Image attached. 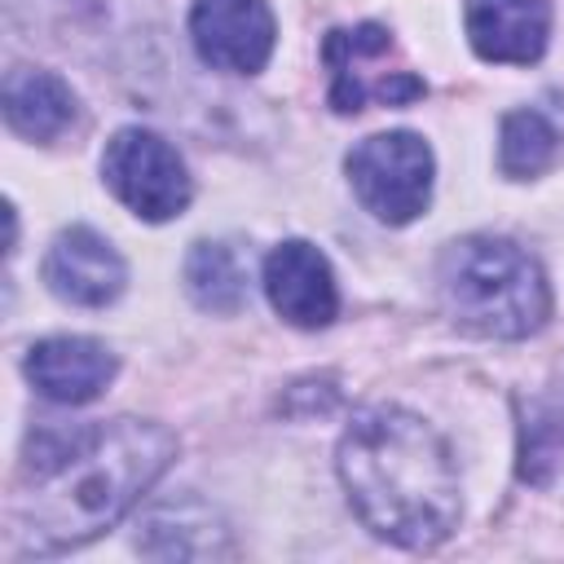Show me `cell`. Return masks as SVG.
<instances>
[{
	"label": "cell",
	"mask_w": 564,
	"mask_h": 564,
	"mask_svg": "<svg viewBox=\"0 0 564 564\" xmlns=\"http://www.w3.org/2000/svg\"><path fill=\"white\" fill-rule=\"evenodd\" d=\"M176 458V436L150 419H110L75 432H44L26 458L13 502L22 555H62L123 520Z\"/></svg>",
	"instance_id": "cell-1"
},
{
	"label": "cell",
	"mask_w": 564,
	"mask_h": 564,
	"mask_svg": "<svg viewBox=\"0 0 564 564\" xmlns=\"http://www.w3.org/2000/svg\"><path fill=\"white\" fill-rule=\"evenodd\" d=\"M339 480L361 524L405 551L445 542L463 511L458 467L445 436L401 410H361L339 436Z\"/></svg>",
	"instance_id": "cell-2"
},
{
	"label": "cell",
	"mask_w": 564,
	"mask_h": 564,
	"mask_svg": "<svg viewBox=\"0 0 564 564\" xmlns=\"http://www.w3.org/2000/svg\"><path fill=\"white\" fill-rule=\"evenodd\" d=\"M436 282L449 317L485 339H524L551 317V286L538 260L511 238L471 234L449 242Z\"/></svg>",
	"instance_id": "cell-3"
},
{
	"label": "cell",
	"mask_w": 564,
	"mask_h": 564,
	"mask_svg": "<svg viewBox=\"0 0 564 564\" xmlns=\"http://www.w3.org/2000/svg\"><path fill=\"white\" fill-rule=\"evenodd\" d=\"M352 194L383 225H410L432 203V150L419 132H375L344 159Z\"/></svg>",
	"instance_id": "cell-4"
},
{
	"label": "cell",
	"mask_w": 564,
	"mask_h": 564,
	"mask_svg": "<svg viewBox=\"0 0 564 564\" xmlns=\"http://www.w3.org/2000/svg\"><path fill=\"white\" fill-rule=\"evenodd\" d=\"M101 176L115 198L141 220H172L189 207V172L181 154L150 128H119L106 141Z\"/></svg>",
	"instance_id": "cell-5"
},
{
	"label": "cell",
	"mask_w": 564,
	"mask_h": 564,
	"mask_svg": "<svg viewBox=\"0 0 564 564\" xmlns=\"http://www.w3.org/2000/svg\"><path fill=\"white\" fill-rule=\"evenodd\" d=\"M189 35L198 57L225 75H256L273 57L278 26L264 0H194Z\"/></svg>",
	"instance_id": "cell-6"
},
{
	"label": "cell",
	"mask_w": 564,
	"mask_h": 564,
	"mask_svg": "<svg viewBox=\"0 0 564 564\" xmlns=\"http://www.w3.org/2000/svg\"><path fill=\"white\" fill-rule=\"evenodd\" d=\"M388 53H392V31L379 22H361V26H344V31L326 35L322 57L330 66V106L339 115H357L366 106V97H379L388 106H405V101L423 97V79H414L410 70L401 79H379L366 70Z\"/></svg>",
	"instance_id": "cell-7"
},
{
	"label": "cell",
	"mask_w": 564,
	"mask_h": 564,
	"mask_svg": "<svg viewBox=\"0 0 564 564\" xmlns=\"http://www.w3.org/2000/svg\"><path fill=\"white\" fill-rule=\"evenodd\" d=\"M264 295H269L273 313L282 322L300 326V330H322L339 313V291H335L330 260L304 238H286L269 251Z\"/></svg>",
	"instance_id": "cell-8"
},
{
	"label": "cell",
	"mask_w": 564,
	"mask_h": 564,
	"mask_svg": "<svg viewBox=\"0 0 564 564\" xmlns=\"http://www.w3.org/2000/svg\"><path fill=\"white\" fill-rule=\"evenodd\" d=\"M44 282L66 304L106 308V304H115L123 295L128 269H123L119 251L101 234L75 225V229H62L53 238V247L44 256Z\"/></svg>",
	"instance_id": "cell-9"
},
{
	"label": "cell",
	"mask_w": 564,
	"mask_h": 564,
	"mask_svg": "<svg viewBox=\"0 0 564 564\" xmlns=\"http://www.w3.org/2000/svg\"><path fill=\"white\" fill-rule=\"evenodd\" d=\"M119 361L106 344L88 339V335H53L31 344L26 352V379L35 383L40 397L57 401V405H88L106 392V383L115 379Z\"/></svg>",
	"instance_id": "cell-10"
},
{
	"label": "cell",
	"mask_w": 564,
	"mask_h": 564,
	"mask_svg": "<svg viewBox=\"0 0 564 564\" xmlns=\"http://www.w3.org/2000/svg\"><path fill=\"white\" fill-rule=\"evenodd\" d=\"M467 40L485 62L529 66L546 53L551 4L546 0H467Z\"/></svg>",
	"instance_id": "cell-11"
},
{
	"label": "cell",
	"mask_w": 564,
	"mask_h": 564,
	"mask_svg": "<svg viewBox=\"0 0 564 564\" xmlns=\"http://www.w3.org/2000/svg\"><path fill=\"white\" fill-rule=\"evenodd\" d=\"M516 471L538 489L564 471V383L516 397Z\"/></svg>",
	"instance_id": "cell-12"
},
{
	"label": "cell",
	"mask_w": 564,
	"mask_h": 564,
	"mask_svg": "<svg viewBox=\"0 0 564 564\" xmlns=\"http://www.w3.org/2000/svg\"><path fill=\"white\" fill-rule=\"evenodd\" d=\"M4 123L26 141H53L75 123V93L53 70L13 66L4 75Z\"/></svg>",
	"instance_id": "cell-13"
},
{
	"label": "cell",
	"mask_w": 564,
	"mask_h": 564,
	"mask_svg": "<svg viewBox=\"0 0 564 564\" xmlns=\"http://www.w3.org/2000/svg\"><path fill=\"white\" fill-rule=\"evenodd\" d=\"M141 529H145L141 533V551L159 555V560H198V555H220L225 551V529L194 498L154 507Z\"/></svg>",
	"instance_id": "cell-14"
},
{
	"label": "cell",
	"mask_w": 564,
	"mask_h": 564,
	"mask_svg": "<svg viewBox=\"0 0 564 564\" xmlns=\"http://www.w3.org/2000/svg\"><path fill=\"white\" fill-rule=\"evenodd\" d=\"M185 291L207 313H238L247 304V269L229 242H194L185 256Z\"/></svg>",
	"instance_id": "cell-15"
},
{
	"label": "cell",
	"mask_w": 564,
	"mask_h": 564,
	"mask_svg": "<svg viewBox=\"0 0 564 564\" xmlns=\"http://www.w3.org/2000/svg\"><path fill=\"white\" fill-rule=\"evenodd\" d=\"M560 154V132L551 128L546 115L538 110H511L502 115V132H498V167L516 181L538 176L555 163Z\"/></svg>",
	"instance_id": "cell-16"
}]
</instances>
